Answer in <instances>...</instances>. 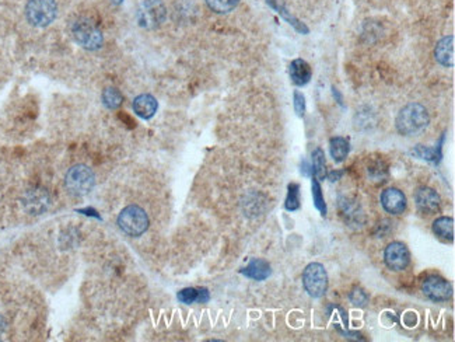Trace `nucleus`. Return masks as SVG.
Masks as SVG:
<instances>
[{
    "label": "nucleus",
    "mask_w": 455,
    "mask_h": 342,
    "mask_svg": "<svg viewBox=\"0 0 455 342\" xmlns=\"http://www.w3.org/2000/svg\"><path fill=\"white\" fill-rule=\"evenodd\" d=\"M430 117L425 105L419 103L406 104L398 112L395 127L403 136H415L429 127Z\"/></svg>",
    "instance_id": "f257e3e1"
},
{
    "label": "nucleus",
    "mask_w": 455,
    "mask_h": 342,
    "mask_svg": "<svg viewBox=\"0 0 455 342\" xmlns=\"http://www.w3.org/2000/svg\"><path fill=\"white\" fill-rule=\"evenodd\" d=\"M73 32V38L74 41L89 51H94L101 48L103 45V32L98 28L97 23L89 17H83L78 19L72 28Z\"/></svg>",
    "instance_id": "f03ea898"
},
{
    "label": "nucleus",
    "mask_w": 455,
    "mask_h": 342,
    "mask_svg": "<svg viewBox=\"0 0 455 342\" xmlns=\"http://www.w3.org/2000/svg\"><path fill=\"white\" fill-rule=\"evenodd\" d=\"M119 229L132 237L142 236L149 229V216L138 205H129L118 216Z\"/></svg>",
    "instance_id": "7ed1b4c3"
},
{
    "label": "nucleus",
    "mask_w": 455,
    "mask_h": 342,
    "mask_svg": "<svg viewBox=\"0 0 455 342\" xmlns=\"http://www.w3.org/2000/svg\"><path fill=\"white\" fill-rule=\"evenodd\" d=\"M94 184H96L94 173L92 171V169H89L85 164L73 166L65 177V185L67 188V191L76 197L89 194L93 189Z\"/></svg>",
    "instance_id": "20e7f679"
},
{
    "label": "nucleus",
    "mask_w": 455,
    "mask_h": 342,
    "mask_svg": "<svg viewBox=\"0 0 455 342\" xmlns=\"http://www.w3.org/2000/svg\"><path fill=\"white\" fill-rule=\"evenodd\" d=\"M58 14L55 0H28L25 17L34 27H48Z\"/></svg>",
    "instance_id": "39448f33"
},
{
    "label": "nucleus",
    "mask_w": 455,
    "mask_h": 342,
    "mask_svg": "<svg viewBox=\"0 0 455 342\" xmlns=\"http://www.w3.org/2000/svg\"><path fill=\"white\" fill-rule=\"evenodd\" d=\"M303 285L311 297H322L328 289V275L319 262L308 264L303 272Z\"/></svg>",
    "instance_id": "423d86ee"
},
{
    "label": "nucleus",
    "mask_w": 455,
    "mask_h": 342,
    "mask_svg": "<svg viewBox=\"0 0 455 342\" xmlns=\"http://www.w3.org/2000/svg\"><path fill=\"white\" fill-rule=\"evenodd\" d=\"M384 261L392 271H403L410 264V253L401 242H394L387 246L384 251Z\"/></svg>",
    "instance_id": "0eeeda50"
},
{
    "label": "nucleus",
    "mask_w": 455,
    "mask_h": 342,
    "mask_svg": "<svg viewBox=\"0 0 455 342\" xmlns=\"http://www.w3.org/2000/svg\"><path fill=\"white\" fill-rule=\"evenodd\" d=\"M422 292L433 301H445L452 296V286L444 278L433 275L423 281Z\"/></svg>",
    "instance_id": "6e6552de"
},
{
    "label": "nucleus",
    "mask_w": 455,
    "mask_h": 342,
    "mask_svg": "<svg viewBox=\"0 0 455 342\" xmlns=\"http://www.w3.org/2000/svg\"><path fill=\"white\" fill-rule=\"evenodd\" d=\"M164 16H165V9L158 0H146V2L140 6L138 13L140 25L149 28L158 25L164 20Z\"/></svg>",
    "instance_id": "1a4fd4ad"
},
{
    "label": "nucleus",
    "mask_w": 455,
    "mask_h": 342,
    "mask_svg": "<svg viewBox=\"0 0 455 342\" xmlns=\"http://www.w3.org/2000/svg\"><path fill=\"white\" fill-rule=\"evenodd\" d=\"M415 202H416V206L421 213L434 215L436 212L440 211L441 198L433 188L422 186L415 194Z\"/></svg>",
    "instance_id": "9d476101"
},
{
    "label": "nucleus",
    "mask_w": 455,
    "mask_h": 342,
    "mask_svg": "<svg viewBox=\"0 0 455 342\" xmlns=\"http://www.w3.org/2000/svg\"><path fill=\"white\" fill-rule=\"evenodd\" d=\"M381 205L391 215H401L406 209V197L398 188H387L381 194Z\"/></svg>",
    "instance_id": "9b49d317"
},
{
    "label": "nucleus",
    "mask_w": 455,
    "mask_h": 342,
    "mask_svg": "<svg viewBox=\"0 0 455 342\" xmlns=\"http://www.w3.org/2000/svg\"><path fill=\"white\" fill-rule=\"evenodd\" d=\"M454 35H448L441 38V40L437 43V47L434 50V58L436 61L444 66V67H452L454 66Z\"/></svg>",
    "instance_id": "f8f14e48"
},
{
    "label": "nucleus",
    "mask_w": 455,
    "mask_h": 342,
    "mask_svg": "<svg viewBox=\"0 0 455 342\" xmlns=\"http://www.w3.org/2000/svg\"><path fill=\"white\" fill-rule=\"evenodd\" d=\"M288 73H290V79L296 86H306L313 78L311 66L301 58H297L290 63Z\"/></svg>",
    "instance_id": "ddd939ff"
},
{
    "label": "nucleus",
    "mask_w": 455,
    "mask_h": 342,
    "mask_svg": "<svg viewBox=\"0 0 455 342\" xmlns=\"http://www.w3.org/2000/svg\"><path fill=\"white\" fill-rule=\"evenodd\" d=\"M241 274L254 281H265L266 278L271 277L272 270L268 261L261 258H254L244 270H241Z\"/></svg>",
    "instance_id": "4468645a"
},
{
    "label": "nucleus",
    "mask_w": 455,
    "mask_h": 342,
    "mask_svg": "<svg viewBox=\"0 0 455 342\" xmlns=\"http://www.w3.org/2000/svg\"><path fill=\"white\" fill-rule=\"evenodd\" d=\"M132 107H134V111L136 112V116H139L143 120H150L157 112L158 103L150 94H140L134 100Z\"/></svg>",
    "instance_id": "2eb2a0df"
},
{
    "label": "nucleus",
    "mask_w": 455,
    "mask_h": 342,
    "mask_svg": "<svg viewBox=\"0 0 455 342\" xmlns=\"http://www.w3.org/2000/svg\"><path fill=\"white\" fill-rule=\"evenodd\" d=\"M329 151L330 156L337 162L342 163L350 151V142L348 138L343 136H335L329 140Z\"/></svg>",
    "instance_id": "dca6fc26"
},
{
    "label": "nucleus",
    "mask_w": 455,
    "mask_h": 342,
    "mask_svg": "<svg viewBox=\"0 0 455 342\" xmlns=\"http://www.w3.org/2000/svg\"><path fill=\"white\" fill-rule=\"evenodd\" d=\"M177 297L181 303H184V305H192V303H195V301L206 303V301H209V299H211L208 289H204V288H202V289L185 288V289L178 292Z\"/></svg>",
    "instance_id": "f3484780"
},
{
    "label": "nucleus",
    "mask_w": 455,
    "mask_h": 342,
    "mask_svg": "<svg viewBox=\"0 0 455 342\" xmlns=\"http://www.w3.org/2000/svg\"><path fill=\"white\" fill-rule=\"evenodd\" d=\"M433 232L437 237H440L445 242H452L454 240V219L449 216L437 217L433 222Z\"/></svg>",
    "instance_id": "a211bd4d"
},
{
    "label": "nucleus",
    "mask_w": 455,
    "mask_h": 342,
    "mask_svg": "<svg viewBox=\"0 0 455 342\" xmlns=\"http://www.w3.org/2000/svg\"><path fill=\"white\" fill-rule=\"evenodd\" d=\"M268 5H271L275 10H277V13L288 23V24H290L296 31H299L300 34H304V35H307L308 32H310V30H308V27L304 24V23H301L299 19H296L293 14H290V13H288L286 9H284V6H282V5H279V3H276L275 2V0H268Z\"/></svg>",
    "instance_id": "6ab92c4d"
},
{
    "label": "nucleus",
    "mask_w": 455,
    "mask_h": 342,
    "mask_svg": "<svg viewBox=\"0 0 455 342\" xmlns=\"http://www.w3.org/2000/svg\"><path fill=\"white\" fill-rule=\"evenodd\" d=\"M443 140H444V136L440 139V143L437 145V147L434 149H429V147H425L422 145H419L418 147H415L412 150V155H415L421 159H426L427 162H433V163H438L441 160V145H443Z\"/></svg>",
    "instance_id": "aec40b11"
},
{
    "label": "nucleus",
    "mask_w": 455,
    "mask_h": 342,
    "mask_svg": "<svg viewBox=\"0 0 455 342\" xmlns=\"http://www.w3.org/2000/svg\"><path fill=\"white\" fill-rule=\"evenodd\" d=\"M301 201H300V185L296 182H290L287 186V197L284 202V208L290 212H295L300 209Z\"/></svg>",
    "instance_id": "412c9836"
},
{
    "label": "nucleus",
    "mask_w": 455,
    "mask_h": 342,
    "mask_svg": "<svg viewBox=\"0 0 455 342\" xmlns=\"http://www.w3.org/2000/svg\"><path fill=\"white\" fill-rule=\"evenodd\" d=\"M313 173L317 180H325L326 177V160L325 153L321 147H317L313 151Z\"/></svg>",
    "instance_id": "4be33fe9"
},
{
    "label": "nucleus",
    "mask_w": 455,
    "mask_h": 342,
    "mask_svg": "<svg viewBox=\"0 0 455 342\" xmlns=\"http://www.w3.org/2000/svg\"><path fill=\"white\" fill-rule=\"evenodd\" d=\"M240 3V0H206V5L215 13L226 14L233 12Z\"/></svg>",
    "instance_id": "5701e85b"
},
{
    "label": "nucleus",
    "mask_w": 455,
    "mask_h": 342,
    "mask_svg": "<svg viewBox=\"0 0 455 342\" xmlns=\"http://www.w3.org/2000/svg\"><path fill=\"white\" fill-rule=\"evenodd\" d=\"M123 101V96L120 94V92L115 87H108L104 90L103 93V103L107 108L111 109H116Z\"/></svg>",
    "instance_id": "b1692460"
},
{
    "label": "nucleus",
    "mask_w": 455,
    "mask_h": 342,
    "mask_svg": "<svg viewBox=\"0 0 455 342\" xmlns=\"http://www.w3.org/2000/svg\"><path fill=\"white\" fill-rule=\"evenodd\" d=\"M313 201H314L315 208L321 213V216H326L328 209H326V204H325V200L322 195V188H321L319 180H317L315 177L313 178Z\"/></svg>",
    "instance_id": "393cba45"
},
{
    "label": "nucleus",
    "mask_w": 455,
    "mask_h": 342,
    "mask_svg": "<svg viewBox=\"0 0 455 342\" xmlns=\"http://www.w3.org/2000/svg\"><path fill=\"white\" fill-rule=\"evenodd\" d=\"M293 105H295V111H296L297 116L300 118H303L304 114H306V97L299 90H296L295 94H293Z\"/></svg>",
    "instance_id": "a878e982"
},
{
    "label": "nucleus",
    "mask_w": 455,
    "mask_h": 342,
    "mask_svg": "<svg viewBox=\"0 0 455 342\" xmlns=\"http://www.w3.org/2000/svg\"><path fill=\"white\" fill-rule=\"evenodd\" d=\"M350 301L353 303L355 306H364L366 301H367V295L360 288H356L350 293Z\"/></svg>",
    "instance_id": "bb28decb"
},
{
    "label": "nucleus",
    "mask_w": 455,
    "mask_h": 342,
    "mask_svg": "<svg viewBox=\"0 0 455 342\" xmlns=\"http://www.w3.org/2000/svg\"><path fill=\"white\" fill-rule=\"evenodd\" d=\"M342 174H343V171H332V173H330V174H326V175H328V178H329L330 181H338V180L342 177Z\"/></svg>",
    "instance_id": "cd10ccee"
},
{
    "label": "nucleus",
    "mask_w": 455,
    "mask_h": 342,
    "mask_svg": "<svg viewBox=\"0 0 455 342\" xmlns=\"http://www.w3.org/2000/svg\"><path fill=\"white\" fill-rule=\"evenodd\" d=\"M5 330H6V321H5V319L2 316H0V336L3 335Z\"/></svg>",
    "instance_id": "c85d7f7f"
},
{
    "label": "nucleus",
    "mask_w": 455,
    "mask_h": 342,
    "mask_svg": "<svg viewBox=\"0 0 455 342\" xmlns=\"http://www.w3.org/2000/svg\"><path fill=\"white\" fill-rule=\"evenodd\" d=\"M115 2H116V3H120V2H122V0H115Z\"/></svg>",
    "instance_id": "c756f323"
}]
</instances>
